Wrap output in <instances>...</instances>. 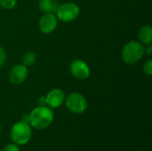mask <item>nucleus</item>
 <instances>
[{
    "label": "nucleus",
    "instance_id": "nucleus-15",
    "mask_svg": "<svg viewBox=\"0 0 152 151\" xmlns=\"http://www.w3.org/2000/svg\"><path fill=\"white\" fill-rule=\"evenodd\" d=\"M2 151H20V148H19V146L17 144L12 142V143L6 144L4 147V149H3Z\"/></svg>",
    "mask_w": 152,
    "mask_h": 151
},
{
    "label": "nucleus",
    "instance_id": "nucleus-7",
    "mask_svg": "<svg viewBox=\"0 0 152 151\" xmlns=\"http://www.w3.org/2000/svg\"><path fill=\"white\" fill-rule=\"evenodd\" d=\"M57 21H58V19L55 13H53V12L44 13L38 21V28L42 33L50 34L55 30L57 27V23H58Z\"/></svg>",
    "mask_w": 152,
    "mask_h": 151
},
{
    "label": "nucleus",
    "instance_id": "nucleus-12",
    "mask_svg": "<svg viewBox=\"0 0 152 151\" xmlns=\"http://www.w3.org/2000/svg\"><path fill=\"white\" fill-rule=\"evenodd\" d=\"M36 61H37V54H36V53H34L32 51H28V52L25 53L21 59V64H23L27 68L34 65Z\"/></svg>",
    "mask_w": 152,
    "mask_h": 151
},
{
    "label": "nucleus",
    "instance_id": "nucleus-3",
    "mask_svg": "<svg viewBox=\"0 0 152 151\" xmlns=\"http://www.w3.org/2000/svg\"><path fill=\"white\" fill-rule=\"evenodd\" d=\"M10 137L13 143L18 146L26 145L32 137V129L30 125L25 121H18L11 128Z\"/></svg>",
    "mask_w": 152,
    "mask_h": 151
},
{
    "label": "nucleus",
    "instance_id": "nucleus-4",
    "mask_svg": "<svg viewBox=\"0 0 152 151\" xmlns=\"http://www.w3.org/2000/svg\"><path fill=\"white\" fill-rule=\"evenodd\" d=\"M79 14H80L79 6L72 2H67L59 4L55 12V15L57 19L62 22L74 21L78 18Z\"/></svg>",
    "mask_w": 152,
    "mask_h": 151
},
{
    "label": "nucleus",
    "instance_id": "nucleus-14",
    "mask_svg": "<svg viewBox=\"0 0 152 151\" xmlns=\"http://www.w3.org/2000/svg\"><path fill=\"white\" fill-rule=\"evenodd\" d=\"M142 69H143V72H144L146 75H148V76H150V77L152 76V61L151 60H148V61L144 63Z\"/></svg>",
    "mask_w": 152,
    "mask_h": 151
},
{
    "label": "nucleus",
    "instance_id": "nucleus-17",
    "mask_svg": "<svg viewBox=\"0 0 152 151\" xmlns=\"http://www.w3.org/2000/svg\"><path fill=\"white\" fill-rule=\"evenodd\" d=\"M145 53H147L149 56H151L152 54V46H151V44H148V47L146 48L145 47Z\"/></svg>",
    "mask_w": 152,
    "mask_h": 151
},
{
    "label": "nucleus",
    "instance_id": "nucleus-16",
    "mask_svg": "<svg viewBox=\"0 0 152 151\" xmlns=\"http://www.w3.org/2000/svg\"><path fill=\"white\" fill-rule=\"evenodd\" d=\"M6 61V53L3 47L0 46V68L5 63Z\"/></svg>",
    "mask_w": 152,
    "mask_h": 151
},
{
    "label": "nucleus",
    "instance_id": "nucleus-6",
    "mask_svg": "<svg viewBox=\"0 0 152 151\" xmlns=\"http://www.w3.org/2000/svg\"><path fill=\"white\" fill-rule=\"evenodd\" d=\"M71 75L78 80H86L90 77L91 69L89 65L82 60H74L69 67Z\"/></svg>",
    "mask_w": 152,
    "mask_h": 151
},
{
    "label": "nucleus",
    "instance_id": "nucleus-18",
    "mask_svg": "<svg viewBox=\"0 0 152 151\" xmlns=\"http://www.w3.org/2000/svg\"><path fill=\"white\" fill-rule=\"evenodd\" d=\"M1 130H2V127H1V125H0V133H1Z\"/></svg>",
    "mask_w": 152,
    "mask_h": 151
},
{
    "label": "nucleus",
    "instance_id": "nucleus-13",
    "mask_svg": "<svg viewBox=\"0 0 152 151\" xmlns=\"http://www.w3.org/2000/svg\"><path fill=\"white\" fill-rule=\"evenodd\" d=\"M17 4V0H0V7L5 10L13 9Z\"/></svg>",
    "mask_w": 152,
    "mask_h": 151
},
{
    "label": "nucleus",
    "instance_id": "nucleus-10",
    "mask_svg": "<svg viewBox=\"0 0 152 151\" xmlns=\"http://www.w3.org/2000/svg\"><path fill=\"white\" fill-rule=\"evenodd\" d=\"M138 37L140 42L144 44L148 45L152 42V28L149 25L142 26L138 31Z\"/></svg>",
    "mask_w": 152,
    "mask_h": 151
},
{
    "label": "nucleus",
    "instance_id": "nucleus-5",
    "mask_svg": "<svg viewBox=\"0 0 152 151\" xmlns=\"http://www.w3.org/2000/svg\"><path fill=\"white\" fill-rule=\"evenodd\" d=\"M65 105L66 108L74 114H83L86 112L88 107L87 101L86 97L80 93H70L65 98Z\"/></svg>",
    "mask_w": 152,
    "mask_h": 151
},
{
    "label": "nucleus",
    "instance_id": "nucleus-9",
    "mask_svg": "<svg viewBox=\"0 0 152 151\" xmlns=\"http://www.w3.org/2000/svg\"><path fill=\"white\" fill-rule=\"evenodd\" d=\"M28 77V68L23 64L14 65L8 73V79L12 85L22 84Z\"/></svg>",
    "mask_w": 152,
    "mask_h": 151
},
{
    "label": "nucleus",
    "instance_id": "nucleus-2",
    "mask_svg": "<svg viewBox=\"0 0 152 151\" xmlns=\"http://www.w3.org/2000/svg\"><path fill=\"white\" fill-rule=\"evenodd\" d=\"M145 54V46L139 41H130L123 47L121 57L123 61L128 65H134L140 61Z\"/></svg>",
    "mask_w": 152,
    "mask_h": 151
},
{
    "label": "nucleus",
    "instance_id": "nucleus-11",
    "mask_svg": "<svg viewBox=\"0 0 152 151\" xmlns=\"http://www.w3.org/2000/svg\"><path fill=\"white\" fill-rule=\"evenodd\" d=\"M58 6L59 4L56 0H39L38 3L39 10L44 13H47V12L55 13Z\"/></svg>",
    "mask_w": 152,
    "mask_h": 151
},
{
    "label": "nucleus",
    "instance_id": "nucleus-1",
    "mask_svg": "<svg viewBox=\"0 0 152 151\" xmlns=\"http://www.w3.org/2000/svg\"><path fill=\"white\" fill-rule=\"evenodd\" d=\"M54 118L53 111L45 105H40L35 108L28 115V124L31 127L43 130L49 127Z\"/></svg>",
    "mask_w": 152,
    "mask_h": 151
},
{
    "label": "nucleus",
    "instance_id": "nucleus-8",
    "mask_svg": "<svg viewBox=\"0 0 152 151\" xmlns=\"http://www.w3.org/2000/svg\"><path fill=\"white\" fill-rule=\"evenodd\" d=\"M45 98V104L53 109L60 108L64 103L66 96L61 89L53 88L48 92V93Z\"/></svg>",
    "mask_w": 152,
    "mask_h": 151
}]
</instances>
